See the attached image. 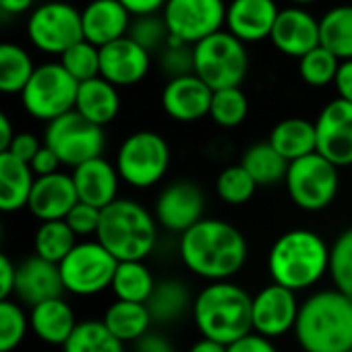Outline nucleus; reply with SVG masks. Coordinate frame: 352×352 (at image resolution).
<instances>
[{
    "instance_id": "f257e3e1",
    "label": "nucleus",
    "mask_w": 352,
    "mask_h": 352,
    "mask_svg": "<svg viewBox=\"0 0 352 352\" xmlns=\"http://www.w3.org/2000/svg\"><path fill=\"white\" fill-rule=\"evenodd\" d=\"M179 255L185 267L208 282L230 280L236 276L249 255L247 239L230 222L201 218L181 234Z\"/></svg>"
},
{
    "instance_id": "f03ea898",
    "label": "nucleus",
    "mask_w": 352,
    "mask_h": 352,
    "mask_svg": "<svg viewBox=\"0 0 352 352\" xmlns=\"http://www.w3.org/2000/svg\"><path fill=\"white\" fill-rule=\"evenodd\" d=\"M294 336L305 352H346L352 348V298L338 288L309 294L298 309Z\"/></svg>"
},
{
    "instance_id": "7ed1b4c3",
    "label": "nucleus",
    "mask_w": 352,
    "mask_h": 352,
    "mask_svg": "<svg viewBox=\"0 0 352 352\" xmlns=\"http://www.w3.org/2000/svg\"><path fill=\"white\" fill-rule=\"evenodd\" d=\"M267 272L276 284L294 292L309 290L329 274V245L313 230H288L272 245L267 253Z\"/></svg>"
},
{
    "instance_id": "20e7f679",
    "label": "nucleus",
    "mask_w": 352,
    "mask_h": 352,
    "mask_svg": "<svg viewBox=\"0 0 352 352\" xmlns=\"http://www.w3.org/2000/svg\"><path fill=\"white\" fill-rule=\"evenodd\" d=\"M253 296L230 280H218L204 286L193 298V321L204 338L230 344L253 331Z\"/></svg>"
},
{
    "instance_id": "39448f33",
    "label": "nucleus",
    "mask_w": 352,
    "mask_h": 352,
    "mask_svg": "<svg viewBox=\"0 0 352 352\" xmlns=\"http://www.w3.org/2000/svg\"><path fill=\"white\" fill-rule=\"evenodd\" d=\"M155 216L135 199H114L102 210L96 239L118 261H145L157 245Z\"/></svg>"
},
{
    "instance_id": "423d86ee",
    "label": "nucleus",
    "mask_w": 352,
    "mask_h": 352,
    "mask_svg": "<svg viewBox=\"0 0 352 352\" xmlns=\"http://www.w3.org/2000/svg\"><path fill=\"white\" fill-rule=\"evenodd\" d=\"M170 160V145L160 133L135 131L120 143L114 164L124 185L145 191L164 181Z\"/></svg>"
},
{
    "instance_id": "0eeeda50",
    "label": "nucleus",
    "mask_w": 352,
    "mask_h": 352,
    "mask_svg": "<svg viewBox=\"0 0 352 352\" xmlns=\"http://www.w3.org/2000/svg\"><path fill=\"white\" fill-rule=\"evenodd\" d=\"M284 185L290 201L302 212L329 208L340 191V168L319 151L288 162Z\"/></svg>"
},
{
    "instance_id": "6e6552de",
    "label": "nucleus",
    "mask_w": 352,
    "mask_h": 352,
    "mask_svg": "<svg viewBox=\"0 0 352 352\" xmlns=\"http://www.w3.org/2000/svg\"><path fill=\"white\" fill-rule=\"evenodd\" d=\"M193 73L212 89L239 87L249 73L247 44L220 30L193 46Z\"/></svg>"
},
{
    "instance_id": "1a4fd4ad",
    "label": "nucleus",
    "mask_w": 352,
    "mask_h": 352,
    "mask_svg": "<svg viewBox=\"0 0 352 352\" xmlns=\"http://www.w3.org/2000/svg\"><path fill=\"white\" fill-rule=\"evenodd\" d=\"M77 87L79 81L60 65V60H50L34 69L28 85L19 96L25 112L32 118L50 122L75 108Z\"/></svg>"
},
{
    "instance_id": "9d476101",
    "label": "nucleus",
    "mask_w": 352,
    "mask_h": 352,
    "mask_svg": "<svg viewBox=\"0 0 352 352\" xmlns=\"http://www.w3.org/2000/svg\"><path fill=\"white\" fill-rule=\"evenodd\" d=\"M118 259L96 239L77 241L71 253L58 263L65 290L75 296H96L110 288Z\"/></svg>"
},
{
    "instance_id": "9b49d317",
    "label": "nucleus",
    "mask_w": 352,
    "mask_h": 352,
    "mask_svg": "<svg viewBox=\"0 0 352 352\" xmlns=\"http://www.w3.org/2000/svg\"><path fill=\"white\" fill-rule=\"evenodd\" d=\"M25 32L36 50L60 56L75 42L83 40L81 11L65 0H48L30 11Z\"/></svg>"
},
{
    "instance_id": "f8f14e48",
    "label": "nucleus",
    "mask_w": 352,
    "mask_h": 352,
    "mask_svg": "<svg viewBox=\"0 0 352 352\" xmlns=\"http://www.w3.org/2000/svg\"><path fill=\"white\" fill-rule=\"evenodd\" d=\"M44 143L60 157L63 166L75 168L91 157L102 155L106 147L104 126L83 118L75 108L50 122L44 129Z\"/></svg>"
},
{
    "instance_id": "ddd939ff",
    "label": "nucleus",
    "mask_w": 352,
    "mask_h": 352,
    "mask_svg": "<svg viewBox=\"0 0 352 352\" xmlns=\"http://www.w3.org/2000/svg\"><path fill=\"white\" fill-rule=\"evenodd\" d=\"M162 17L172 38L189 46L224 30L226 3L224 0H168Z\"/></svg>"
},
{
    "instance_id": "4468645a",
    "label": "nucleus",
    "mask_w": 352,
    "mask_h": 352,
    "mask_svg": "<svg viewBox=\"0 0 352 352\" xmlns=\"http://www.w3.org/2000/svg\"><path fill=\"white\" fill-rule=\"evenodd\" d=\"M206 193L193 181H174L166 185L153 204L157 224L174 234H183L204 218Z\"/></svg>"
},
{
    "instance_id": "2eb2a0df",
    "label": "nucleus",
    "mask_w": 352,
    "mask_h": 352,
    "mask_svg": "<svg viewBox=\"0 0 352 352\" xmlns=\"http://www.w3.org/2000/svg\"><path fill=\"white\" fill-rule=\"evenodd\" d=\"M298 309L300 302L296 298V292L282 284L272 282L253 296L251 302L253 331L272 340L286 336L288 331H294Z\"/></svg>"
},
{
    "instance_id": "dca6fc26",
    "label": "nucleus",
    "mask_w": 352,
    "mask_h": 352,
    "mask_svg": "<svg viewBox=\"0 0 352 352\" xmlns=\"http://www.w3.org/2000/svg\"><path fill=\"white\" fill-rule=\"evenodd\" d=\"M317 151L338 168L352 166V104L336 98L327 102L315 120Z\"/></svg>"
},
{
    "instance_id": "f3484780",
    "label": "nucleus",
    "mask_w": 352,
    "mask_h": 352,
    "mask_svg": "<svg viewBox=\"0 0 352 352\" xmlns=\"http://www.w3.org/2000/svg\"><path fill=\"white\" fill-rule=\"evenodd\" d=\"M212 96L214 89L201 77L189 73L166 81L160 96V104L174 122L189 124L210 116Z\"/></svg>"
},
{
    "instance_id": "a211bd4d",
    "label": "nucleus",
    "mask_w": 352,
    "mask_h": 352,
    "mask_svg": "<svg viewBox=\"0 0 352 352\" xmlns=\"http://www.w3.org/2000/svg\"><path fill=\"white\" fill-rule=\"evenodd\" d=\"M151 69V52L131 36L118 38L100 48V75L116 87L141 83Z\"/></svg>"
},
{
    "instance_id": "6ab92c4d",
    "label": "nucleus",
    "mask_w": 352,
    "mask_h": 352,
    "mask_svg": "<svg viewBox=\"0 0 352 352\" xmlns=\"http://www.w3.org/2000/svg\"><path fill=\"white\" fill-rule=\"evenodd\" d=\"M274 48L290 58H300L315 46H319V19L305 7L290 5L280 9L270 36Z\"/></svg>"
},
{
    "instance_id": "aec40b11",
    "label": "nucleus",
    "mask_w": 352,
    "mask_h": 352,
    "mask_svg": "<svg viewBox=\"0 0 352 352\" xmlns=\"http://www.w3.org/2000/svg\"><path fill=\"white\" fill-rule=\"evenodd\" d=\"M77 201L79 197H77L73 176L58 170L52 174L36 176L28 199V210L40 222L65 220Z\"/></svg>"
},
{
    "instance_id": "412c9836",
    "label": "nucleus",
    "mask_w": 352,
    "mask_h": 352,
    "mask_svg": "<svg viewBox=\"0 0 352 352\" xmlns=\"http://www.w3.org/2000/svg\"><path fill=\"white\" fill-rule=\"evenodd\" d=\"M65 284L60 278V267L54 261H48L40 255L25 257L15 267V296L28 305L34 307L42 300L63 296Z\"/></svg>"
},
{
    "instance_id": "4be33fe9",
    "label": "nucleus",
    "mask_w": 352,
    "mask_h": 352,
    "mask_svg": "<svg viewBox=\"0 0 352 352\" xmlns=\"http://www.w3.org/2000/svg\"><path fill=\"white\" fill-rule=\"evenodd\" d=\"M276 0H230L226 3V30L245 44H257L272 36L278 19Z\"/></svg>"
},
{
    "instance_id": "5701e85b",
    "label": "nucleus",
    "mask_w": 352,
    "mask_h": 352,
    "mask_svg": "<svg viewBox=\"0 0 352 352\" xmlns=\"http://www.w3.org/2000/svg\"><path fill=\"white\" fill-rule=\"evenodd\" d=\"M71 176H73L79 201H85L89 206L104 210L114 199H118V187L122 183L120 174L116 170V164L108 162L104 155L91 157L75 166Z\"/></svg>"
},
{
    "instance_id": "b1692460",
    "label": "nucleus",
    "mask_w": 352,
    "mask_h": 352,
    "mask_svg": "<svg viewBox=\"0 0 352 352\" xmlns=\"http://www.w3.org/2000/svg\"><path fill=\"white\" fill-rule=\"evenodd\" d=\"M133 15L120 0H89L81 9L83 38L96 46H106L129 34Z\"/></svg>"
},
{
    "instance_id": "393cba45",
    "label": "nucleus",
    "mask_w": 352,
    "mask_h": 352,
    "mask_svg": "<svg viewBox=\"0 0 352 352\" xmlns=\"http://www.w3.org/2000/svg\"><path fill=\"white\" fill-rule=\"evenodd\" d=\"M77 323L79 321L73 307L63 296H54L30 307V329L50 346H65Z\"/></svg>"
},
{
    "instance_id": "a878e982",
    "label": "nucleus",
    "mask_w": 352,
    "mask_h": 352,
    "mask_svg": "<svg viewBox=\"0 0 352 352\" xmlns=\"http://www.w3.org/2000/svg\"><path fill=\"white\" fill-rule=\"evenodd\" d=\"M75 110L83 118H87V120H91V122H96L100 126L110 124L120 112L118 87L112 85L102 75L91 77L87 81H81L79 87H77Z\"/></svg>"
},
{
    "instance_id": "bb28decb",
    "label": "nucleus",
    "mask_w": 352,
    "mask_h": 352,
    "mask_svg": "<svg viewBox=\"0 0 352 352\" xmlns=\"http://www.w3.org/2000/svg\"><path fill=\"white\" fill-rule=\"evenodd\" d=\"M36 181L32 166L15 157L9 149L0 153V214H15L28 208Z\"/></svg>"
},
{
    "instance_id": "cd10ccee",
    "label": "nucleus",
    "mask_w": 352,
    "mask_h": 352,
    "mask_svg": "<svg viewBox=\"0 0 352 352\" xmlns=\"http://www.w3.org/2000/svg\"><path fill=\"white\" fill-rule=\"evenodd\" d=\"M193 298L195 296L191 294V288L183 280L166 278L155 282V288L145 305L153 323H172L193 309Z\"/></svg>"
},
{
    "instance_id": "c85d7f7f",
    "label": "nucleus",
    "mask_w": 352,
    "mask_h": 352,
    "mask_svg": "<svg viewBox=\"0 0 352 352\" xmlns=\"http://www.w3.org/2000/svg\"><path fill=\"white\" fill-rule=\"evenodd\" d=\"M288 162L298 160L302 155H309L317 151V133H315V122L307 118H284L280 120L267 139Z\"/></svg>"
},
{
    "instance_id": "c756f323",
    "label": "nucleus",
    "mask_w": 352,
    "mask_h": 352,
    "mask_svg": "<svg viewBox=\"0 0 352 352\" xmlns=\"http://www.w3.org/2000/svg\"><path fill=\"white\" fill-rule=\"evenodd\" d=\"M102 321L124 344L137 342L143 333L149 331L153 323L151 313L145 302H133V300H120V298H116L106 309Z\"/></svg>"
},
{
    "instance_id": "7c9ffc66",
    "label": "nucleus",
    "mask_w": 352,
    "mask_h": 352,
    "mask_svg": "<svg viewBox=\"0 0 352 352\" xmlns=\"http://www.w3.org/2000/svg\"><path fill=\"white\" fill-rule=\"evenodd\" d=\"M241 164L253 176L257 187L280 185L286 176V170H288V160L270 141L249 145L241 157Z\"/></svg>"
},
{
    "instance_id": "2f4dec72",
    "label": "nucleus",
    "mask_w": 352,
    "mask_h": 352,
    "mask_svg": "<svg viewBox=\"0 0 352 352\" xmlns=\"http://www.w3.org/2000/svg\"><path fill=\"white\" fill-rule=\"evenodd\" d=\"M319 42L340 60L352 58V5H338L319 17Z\"/></svg>"
},
{
    "instance_id": "473e14b6",
    "label": "nucleus",
    "mask_w": 352,
    "mask_h": 352,
    "mask_svg": "<svg viewBox=\"0 0 352 352\" xmlns=\"http://www.w3.org/2000/svg\"><path fill=\"white\" fill-rule=\"evenodd\" d=\"M36 65L32 54L13 42H0V94H21Z\"/></svg>"
},
{
    "instance_id": "72a5a7b5",
    "label": "nucleus",
    "mask_w": 352,
    "mask_h": 352,
    "mask_svg": "<svg viewBox=\"0 0 352 352\" xmlns=\"http://www.w3.org/2000/svg\"><path fill=\"white\" fill-rule=\"evenodd\" d=\"M155 288V278L143 261H118L110 290L120 300L147 302Z\"/></svg>"
},
{
    "instance_id": "f704fd0d",
    "label": "nucleus",
    "mask_w": 352,
    "mask_h": 352,
    "mask_svg": "<svg viewBox=\"0 0 352 352\" xmlns=\"http://www.w3.org/2000/svg\"><path fill=\"white\" fill-rule=\"evenodd\" d=\"M63 352H126L124 342L118 340L106 323L100 319L79 321L69 340L63 346Z\"/></svg>"
},
{
    "instance_id": "c9c22d12",
    "label": "nucleus",
    "mask_w": 352,
    "mask_h": 352,
    "mask_svg": "<svg viewBox=\"0 0 352 352\" xmlns=\"http://www.w3.org/2000/svg\"><path fill=\"white\" fill-rule=\"evenodd\" d=\"M77 234L71 230L67 220H46L40 222L36 236H34V251L36 255L60 263L71 249L77 245Z\"/></svg>"
},
{
    "instance_id": "e433bc0d",
    "label": "nucleus",
    "mask_w": 352,
    "mask_h": 352,
    "mask_svg": "<svg viewBox=\"0 0 352 352\" xmlns=\"http://www.w3.org/2000/svg\"><path fill=\"white\" fill-rule=\"evenodd\" d=\"M249 114V100L245 91L239 87H222L214 89L210 118L222 129H234L247 120Z\"/></svg>"
},
{
    "instance_id": "4c0bfd02",
    "label": "nucleus",
    "mask_w": 352,
    "mask_h": 352,
    "mask_svg": "<svg viewBox=\"0 0 352 352\" xmlns=\"http://www.w3.org/2000/svg\"><path fill=\"white\" fill-rule=\"evenodd\" d=\"M338 69L340 58L321 44L298 58V75L309 87H327L333 83Z\"/></svg>"
},
{
    "instance_id": "58836bf2",
    "label": "nucleus",
    "mask_w": 352,
    "mask_h": 352,
    "mask_svg": "<svg viewBox=\"0 0 352 352\" xmlns=\"http://www.w3.org/2000/svg\"><path fill=\"white\" fill-rule=\"evenodd\" d=\"M257 191V183L243 164L224 168L216 179V193L226 206H245Z\"/></svg>"
},
{
    "instance_id": "ea45409f",
    "label": "nucleus",
    "mask_w": 352,
    "mask_h": 352,
    "mask_svg": "<svg viewBox=\"0 0 352 352\" xmlns=\"http://www.w3.org/2000/svg\"><path fill=\"white\" fill-rule=\"evenodd\" d=\"M28 329L30 315L25 309L11 298L0 300V352H13L19 348L28 336Z\"/></svg>"
},
{
    "instance_id": "a19ab883",
    "label": "nucleus",
    "mask_w": 352,
    "mask_h": 352,
    "mask_svg": "<svg viewBox=\"0 0 352 352\" xmlns=\"http://www.w3.org/2000/svg\"><path fill=\"white\" fill-rule=\"evenodd\" d=\"M329 278L333 288L352 298V226L340 232L329 247Z\"/></svg>"
},
{
    "instance_id": "79ce46f5",
    "label": "nucleus",
    "mask_w": 352,
    "mask_h": 352,
    "mask_svg": "<svg viewBox=\"0 0 352 352\" xmlns=\"http://www.w3.org/2000/svg\"><path fill=\"white\" fill-rule=\"evenodd\" d=\"M58 60L79 83L100 75V46L87 42L85 38L67 48Z\"/></svg>"
},
{
    "instance_id": "37998d69",
    "label": "nucleus",
    "mask_w": 352,
    "mask_h": 352,
    "mask_svg": "<svg viewBox=\"0 0 352 352\" xmlns=\"http://www.w3.org/2000/svg\"><path fill=\"white\" fill-rule=\"evenodd\" d=\"M139 46H143L147 52H160L166 42L170 40L168 25L162 17V13H151V15H139L133 17L129 34Z\"/></svg>"
},
{
    "instance_id": "c03bdc74",
    "label": "nucleus",
    "mask_w": 352,
    "mask_h": 352,
    "mask_svg": "<svg viewBox=\"0 0 352 352\" xmlns=\"http://www.w3.org/2000/svg\"><path fill=\"white\" fill-rule=\"evenodd\" d=\"M157 67L168 79L193 73V46L170 36L166 46L157 52Z\"/></svg>"
},
{
    "instance_id": "a18cd8bd",
    "label": "nucleus",
    "mask_w": 352,
    "mask_h": 352,
    "mask_svg": "<svg viewBox=\"0 0 352 352\" xmlns=\"http://www.w3.org/2000/svg\"><path fill=\"white\" fill-rule=\"evenodd\" d=\"M100 218H102V210L96 206H89L85 201H77L71 212L67 214V224L71 226V230L77 236H96L98 226H100Z\"/></svg>"
},
{
    "instance_id": "49530a36",
    "label": "nucleus",
    "mask_w": 352,
    "mask_h": 352,
    "mask_svg": "<svg viewBox=\"0 0 352 352\" xmlns=\"http://www.w3.org/2000/svg\"><path fill=\"white\" fill-rule=\"evenodd\" d=\"M226 352H278V348L274 346L272 338H265L257 331H249L239 340L230 342L226 346Z\"/></svg>"
},
{
    "instance_id": "de8ad7c7",
    "label": "nucleus",
    "mask_w": 352,
    "mask_h": 352,
    "mask_svg": "<svg viewBox=\"0 0 352 352\" xmlns=\"http://www.w3.org/2000/svg\"><path fill=\"white\" fill-rule=\"evenodd\" d=\"M42 145H44V139H40V137L34 135V133L21 131V133H15L9 151H11L15 157H19V160H23V162L30 164V162L34 160V155L40 151Z\"/></svg>"
},
{
    "instance_id": "09e8293b",
    "label": "nucleus",
    "mask_w": 352,
    "mask_h": 352,
    "mask_svg": "<svg viewBox=\"0 0 352 352\" xmlns=\"http://www.w3.org/2000/svg\"><path fill=\"white\" fill-rule=\"evenodd\" d=\"M30 166H32V170H34L36 176H44V174L58 172L60 166H63V162H60V157L44 143V145L40 147V151L34 155V160L30 162Z\"/></svg>"
},
{
    "instance_id": "8fccbe9b",
    "label": "nucleus",
    "mask_w": 352,
    "mask_h": 352,
    "mask_svg": "<svg viewBox=\"0 0 352 352\" xmlns=\"http://www.w3.org/2000/svg\"><path fill=\"white\" fill-rule=\"evenodd\" d=\"M133 344H135V352H176L172 342L166 336H162L157 331H151V329L147 333H143Z\"/></svg>"
},
{
    "instance_id": "3c124183",
    "label": "nucleus",
    "mask_w": 352,
    "mask_h": 352,
    "mask_svg": "<svg viewBox=\"0 0 352 352\" xmlns=\"http://www.w3.org/2000/svg\"><path fill=\"white\" fill-rule=\"evenodd\" d=\"M15 263L0 251V300L11 298L15 292Z\"/></svg>"
},
{
    "instance_id": "603ef678",
    "label": "nucleus",
    "mask_w": 352,
    "mask_h": 352,
    "mask_svg": "<svg viewBox=\"0 0 352 352\" xmlns=\"http://www.w3.org/2000/svg\"><path fill=\"white\" fill-rule=\"evenodd\" d=\"M333 85H336L338 98H342V100L352 104V58L340 60V69L336 73Z\"/></svg>"
},
{
    "instance_id": "864d4df0",
    "label": "nucleus",
    "mask_w": 352,
    "mask_h": 352,
    "mask_svg": "<svg viewBox=\"0 0 352 352\" xmlns=\"http://www.w3.org/2000/svg\"><path fill=\"white\" fill-rule=\"evenodd\" d=\"M120 3L126 7V11L133 17L139 15H151V13H162L164 5L168 0H120Z\"/></svg>"
},
{
    "instance_id": "5fc2aeb1",
    "label": "nucleus",
    "mask_w": 352,
    "mask_h": 352,
    "mask_svg": "<svg viewBox=\"0 0 352 352\" xmlns=\"http://www.w3.org/2000/svg\"><path fill=\"white\" fill-rule=\"evenodd\" d=\"M36 5V0H0V13H5L9 17L25 15L32 11Z\"/></svg>"
},
{
    "instance_id": "6e6d98bb",
    "label": "nucleus",
    "mask_w": 352,
    "mask_h": 352,
    "mask_svg": "<svg viewBox=\"0 0 352 352\" xmlns=\"http://www.w3.org/2000/svg\"><path fill=\"white\" fill-rule=\"evenodd\" d=\"M15 137V129H13V122L11 118L0 110V153L7 151L11 147V141Z\"/></svg>"
},
{
    "instance_id": "4d7b16f0",
    "label": "nucleus",
    "mask_w": 352,
    "mask_h": 352,
    "mask_svg": "<svg viewBox=\"0 0 352 352\" xmlns=\"http://www.w3.org/2000/svg\"><path fill=\"white\" fill-rule=\"evenodd\" d=\"M189 352H226V344H220L216 340H210V338H199L191 348Z\"/></svg>"
},
{
    "instance_id": "13d9d810",
    "label": "nucleus",
    "mask_w": 352,
    "mask_h": 352,
    "mask_svg": "<svg viewBox=\"0 0 352 352\" xmlns=\"http://www.w3.org/2000/svg\"><path fill=\"white\" fill-rule=\"evenodd\" d=\"M288 3H292V5H296V7H309V5L317 3V0H288Z\"/></svg>"
},
{
    "instance_id": "bf43d9fd",
    "label": "nucleus",
    "mask_w": 352,
    "mask_h": 352,
    "mask_svg": "<svg viewBox=\"0 0 352 352\" xmlns=\"http://www.w3.org/2000/svg\"><path fill=\"white\" fill-rule=\"evenodd\" d=\"M3 234H5V230H3V222H0V243H3Z\"/></svg>"
},
{
    "instance_id": "052dcab7",
    "label": "nucleus",
    "mask_w": 352,
    "mask_h": 352,
    "mask_svg": "<svg viewBox=\"0 0 352 352\" xmlns=\"http://www.w3.org/2000/svg\"><path fill=\"white\" fill-rule=\"evenodd\" d=\"M346 352H352V348H350V350H346Z\"/></svg>"
},
{
    "instance_id": "680f3d73",
    "label": "nucleus",
    "mask_w": 352,
    "mask_h": 352,
    "mask_svg": "<svg viewBox=\"0 0 352 352\" xmlns=\"http://www.w3.org/2000/svg\"><path fill=\"white\" fill-rule=\"evenodd\" d=\"M350 170H352V166H350Z\"/></svg>"
},
{
    "instance_id": "e2e57ef3",
    "label": "nucleus",
    "mask_w": 352,
    "mask_h": 352,
    "mask_svg": "<svg viewBox=\"0 0 352 352\" xmlns=\"http://www.w3.org/2000/svg\"><path fill=\"white\" fill-rule=\"evenodd\" d=\"M300 352H305V350H300Z\"/></svg>"
}]
</instances>
